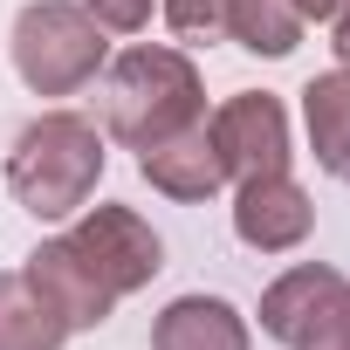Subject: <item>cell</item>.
I'll return each mask as SVG.
<instances>
[{"instance_id":"1","label":"cell","mask_w":350,"mask_h":350,"mask_svg":"<svg viewBox=\"0 0 350 350\" xmlns=\"http://www.w3.org/2000/svg\"><path fill=\"white\" fill-rule=\"evenodd\" d=\"M200 117H206V83L186 49L137 42L103 69V131L131 151H151Z\"/></svg>"},{"instance_id":"2","label":"cell","mask_w":350,"mask_h":350,"mask_svg":"<svg viewBox=\"0 0 350 350\" xmlns=\"http://www.w3.org/2000/svg\"><path fill=\"white\" fill-rule=\"evenodd\" d=\"M103 131L76 110H42L8 151V193L35 220H76L103 179Z\"/></svg>"},{"instance_id":"3","label":"cell","mask_w":350,"mask_h":350,"mask_svg":"<svg viewBox=\"0 0 350 350\" xmlns=\"http://www.w3.org/2000/svg\"><path fill=\"white\" fill-rule=\"evenodd\" d=\"M103 55L110 42L83 0H35L14 21V69L35 96H76L83 83H96Z\"/></svg>"},{"instance_id":"4","label":"cell","mask_w":350,"mask_h":350,"mask_svg":"<svg viewBox=\"0 0 350 350\" xmlns=\"http://www.w3.org/2000/svg\"><path fill=\"white\" fill-rule=\"evenodd\" d=\"M261 329L282 350H350V275H336L329 261L275 275L261 295Z\"/></svg>"},{"instance_id":"5","label":"cell","mask_w":350,"mask_h":350,"mask_svg":"<svg viewBox=\"0 0 350 350\" xmlns=\"http://www.w3.org/2000/svg\"><path fill=\"white\" fill-rule=\"evenodd\" d=\"M69 247H76V261L124 302V295H137L158 268H165V241L151 234V220L144 213H131V206H90L69 234H62Z\"/></svg>"},{"instance_id":"6","label":"cell","mask_w":350,"mask_h":350,"mask_svg":"<svg viewBox=\"0 0 350 350\" xmlns=\"http://www.w3.org/2000/svg\"><path fill=\"white\" fill-rule=\"evenodd\" d=\"M213 144H220V165L227 179H261V172H288V110L268 96V90H241L227 96L213 117H206Z\"/></svg>"},{"instance_id":"7","label":"cell","mask_w":350,"mask_h":350,"mask_svg":"<svg viewBox=\"0 0 350 350\" xmlns=\"http://www.w3.org/2000/svg\"><path fill=\"white\" fill-rule=\"evenodd\" d=\"M309 227H316V206H309V193L288 179V172L241 179V193H234V234L254 254H288V247L309 241Z\"/></svg>"},{"instance_id":"8","label":"cell","mask_w":350,"mask_h":350,"mask_svg":"<svg viewBox=\"0 0 350 350\" xmlns=\"http://www.w3.org/2000/svg\"><path fill=\"white\" fill-rule=\"evenodd\" d=\"M137 172L151 179V193L179 200V206H200V200H213V193L227 186V165H220V144H213L206 117L186 124V131H172V137L151 144V151H137Z\"/></svg>"},{"instance_id":"9","label":"cell","mask_w":350,"mask_h":350,"mask_svg":"<svg viewBox=\"0 0 350 350\" xmlns=\"http://www.w3.org/2000/svg\"><path fill=\"white\" fill-rule=\"evenodd\" d=\"M28 282H35V295L69 323V329H96V323H110V309H117V295L76 261V247L55 234V241H42L35 254H28V268H21Z\"/></svg>"},{"instance_id":"10","label":"cell","mask_w":350,"mask_h":350,"mask_svg":"<svg viewBox=\"0 0 350 350\" xmlns=\"http://www.w3.org/2000/svg\"><path fill=\"white\" fill-rule=\"evenodd\" d=\"M151 350H247V316L220 295H179L158 309Z\"/></svg>"},{"instance_id":"11","label":"cell","mask_w":350,"mask_h":350,"mask_svg":"<svg viewBox=\"0 0 350 350\" xmlns=\"http://www.w3.org/2000/svg\"><path fill=\"white\" fill-rule=\"evenodd\" d=\"M302 124H309L316 165L350 186V69H329L302 90Z\"/></svg>"},{"instance_id":"12","label":"cell","mask_w":350,"mask_h":350,"mask_svg":"<svg viewBox=\"0 0 350 350\" xmlns=\"http://www.w3.org/2000/svg\"><path fill=\"white\" fill-rule=\"evenodd\" d=\"M69 323L35 295L21 268H0V350H62Z\"/></svg>"},{"instance_id":"13","label":"cell","mask_w":350,"mask_h":350,"mask_svg":"<svg viewBox=\"0 0 350 350\" xmlns=\"http://www.w3.org/2000/svg\"><path fill=\"white\" fill-rule=\"evenodd\" d=\"M227 42H241L247 55H288L302 42V14L288 0H234L227 8Z\"/></svg>"},{"instance_id":"14","label":"cell","mask_w":350,"mask_h":350,"mask_svg":"<svg viewBox=\"0 0 350 350\" xmlns=\"http://www.w3.org/2000/svg\"><path fill=\"white\" fill-rule=\"evenodd\" d=\"M227 8L234 0H165V21L179 42H227Z\"/></svg>"},{"instance_id":"15","label":"cell","mask_w":350,"mask_h":350,"mask_svg":"<svg viewBox=\"0 0 350 350\" xmlns=\"http://www.w3.org/2000/svg\"><path fill=\"white\" fill-rule=\"evenodd\" d=\"M83 8L96 14V28H103V35H137V28L151 21L158 0H83Z\"/></svg>"},{"instance_id":"16","label":"cell","mask_w":350,"mask_h":350,"mask_svg":"<svg viewBox=\"0 0 350 350\" xmlns=\"http://www.w3.org/2000/svg\"><path fill=\"white\" fill-rule=\"evenodd\" d=\"M288 8H295L302 21H336V14H343V0H288Z\"/></svg>"},{"instance_id":"17","label":"cell","mask_w":350,"mask_h":350,"mask_svg":"<svg viewBox=\"0 0 350 350\" xmlns=\"http://www.w3.org/2000/svg\"><path fill=\"white\" fill-rule=\"evenodd\" d=\"M329 49H336V62L350 69V0H343V14H336V42H329Z\"/></svg>"}]
</instances>
